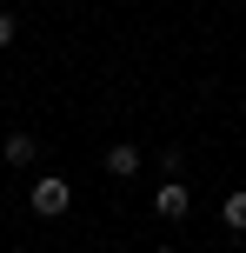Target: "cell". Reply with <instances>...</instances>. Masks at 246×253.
Returning <instances> with one entry per match:
<instances>
[{
    "label": "cell",
    "instance_id": "obj_1",
    "mask_svg": "<svg viewBox=\"0 0 246 253\" xmlns=\"http://www.w3.org/2000/svg\"><path fill=\"white\" fill-rule=\"evenodd\" d=\"M27 207H34V213H40V220H60V213H67V207H73V187H67V180H60V173H40V180H34V187H27Z\"/></svg>",
    "mask_w": 246,
    "mask_h": 253
},
{
    "label": "cell",
    "instance_id": "obj_2",
    "mask_svg": "<svg viewBox=\"0 0 246 253\" xmlns=\"http://www.w3.org/2000/svg\"><path fill=\"white\" fill-rule=\"evenodd\" d=\"M153 213H160V220H186V213H193V193H186V180H160Z\"/></svg>",
    "mask_w": 246,
    "mask_h": 253
},
{
    "label": "cell",
    "instance_id": "obj_3",
    "mask_svg": "<svg viewBox=\"0 0 246 253\" xmlns=\"http://www.w3.org/2000/svg\"><path fill=\"white\" fill-rule=\"evenodd\" d=\"M140 160H146V153L133 147V140H120V147H106V173H113V180H133V173H140Z\"/></svg>",
    "mask_w": 246,
    "mask_h": 253
},
{
    "label": "cell",
    "instance_id": "obj_4",
    "mask_svg": "<svg viewBox=\"0 0 246 253\" xmlns=\"http://www.w3.org/2000/svg\"><path fill=\"white\" fill-rule=\"evenodd\" d=\"M0 160H7V167H34L40 160V140L34 133H7V140H0Z\"/></svg>",
    "mask_w": 246,
    "mask_h": 253
},
{
    "label": "cell",
    "instance_id": "obj_5",
    "mask_svg": "<svg viewBox=\"0 0 246 253\" xmlns=\"http://www.w3.org/2000/svg\"><path fill=\"white\" fill-rule=\"evenodd\" d=\"M220 220H226V233H246V187H233L220 200Z\"/></svg>",
    "mask_w": 246,
    "mask_h": 253
},
{
    "label": "cell",
    "instance_id": "obj_6",
    "mask_svg": "<svg viewBox=\"0 0 246 253\" xmlns=\"http://www.w3.org/2000/svg\"><path fill=\"white\" fill-rule=\"evenodd\" d=\"M180 167H186V153H180V147H160V173L180 180Z\"/></svg>",
    "mask_w": 246,
    "mask_h": 253
},
{
    "label": "cell",
    "instance_id": "obj_7",
    "mask_svg": "<svg viewBox=\"0 0 246 253\" xmlns=\"http://www.w3.org/2000/svg\"><path fill=\"white\" fill-rule=\"evenodd\" d=\"M13 34H20V20H13V13H0V47H13Z\"/></svg>",
    "mask_w": 246,
    "mask_h": 253
},
{
    "label": "cell",
    "instance_id": "obj_8",
    "mask_svg": "<svg viewBox=\"0 0 246 253\" xmlns=\"http://www.w3.org/2000/svg\"><path fill=\"white\" fill-rule=\"evenodd\" d=\"M160 253H180V247H160Z\"/></svg>",
    "mask_w": 246,
    "mask_h": 253
}]
</instances>
